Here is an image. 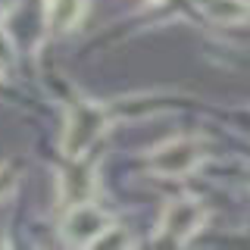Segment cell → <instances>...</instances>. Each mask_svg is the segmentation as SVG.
Masks as SVG:
<instances>
[{
	"mask_svg": "<svg viewBox=\"0 0 250 250\" xmlns=\"http://www.w3.org/2000/svg\"><path fill=\"white\" fill-rule=\"evenodd\" d=\"M106 128H109V113L104 104H97V100H75L66 113V125H62V138H60L62 156L66 160L88 156V150L104 138Z\"/></svg>",
	"mask_w": 250,
	"mask_h": 250,
	"instance_id": "cell-1",
	"label": "cell"
},
{
	"mask_svg": "<svg viewBox=\"0 0 250 250\" xmlns=\"http://www.w3.org/2000/svg\"><path fill=\"white\" fill-rule=\"evenodd\" d=\"M207 207L197 197H175L163 207L160 222H156V234H153V244L163 247H182L197 234L203 225H207Z\"/></svg>",
	"mask_w": 250,
	"mask_h": 250,
	"instance_id": "cell-2",
	"label": "cell"
},
{
	"mask_svg": "<svg viewBox=\"0 0 250 250\" xmlns=\"http://www.w3.org/2000/svg\"><path fill=\"white\" fill-rule=\"evenodd\" d=\"M207 160V144L197 135H178L169 138L163 144H156L150 156H147V166L150 172L163 178H178V175H191L200 163Z\"/></svg>",
	"mask_w": 250,
	"mask_h": 250,
	"instance_id": "cell-3",
	"label": "cell"
},
{
	"mask_svg": "<svg viewBox=\"0 0 250 250\" xmlns=\"http://www.w3.org/2000/svg\"><path fill=\"white\" fill-rule=\"evenodd\" d=\"M113 219L109 213H104L100 207L94 203H78V207H69L66 209V219H62V241L69 247H94V241L104 234Z\"/></svg>",
	"mask_w": 250,
	"mask_h": 250,
	"instance_id": "cell-4",
	"label": "cell"
},
{
	"mask_svg": "<svg viewBox=\"0 0 250 250\" xmlns=\"http://www.w3.org/2000/svg\"><path fill=\"white\" fill-rule=\"evenodd\" d=\"M60 207H78V203H88L97 194V166L88 163L84 156L69 160V166L60 172Z\"/></svg>",
	"mask_w": 250,
	"mask_h": 250,
	"instance_id": "cell-5",
	"label": "cell"
},
{
	"mask_svg": "<svg viewBox=\"0 0 250 250\" xmlns=\"http://www.w3.org/2000/svg\"><path fill=\"white\" fill-rule=\"evenodd\" d=\"M84 16V0H50L47 3V28L50 31H72Z\"/></svg>",
	"mask_w": 250,
	"mask_h": 250,
	"instance_id": "cell-6",
	"label": "cell"
},
{
	"mask_svg": "<svg viewBox=\"0 0 250 250\" xmlns=\"http://www.w3.org/2000/svg\"><path fill=\"white\" fill-rule=\"evenodd\" d=\"M203 13L209 22H219V25H238L250 16V6L244 0H203Z\"/></svg>",
	"mask_w": 250,
	"mask_h": 250,
	"instance_id": "cell-7",
	"label": "cell"
},
{
	"mask_svg": "<svg viewBox=\"0 0 250 250\" xmlns=\"http://www.w3.org/2000/svg\"><path fill=\"white\" fill-rule=\"evenodd\" d=\"M16 66V41L10 38L6 25H0V75H6Z\"/></svg>",
	"mask_w": 250,
	"mask_h": 250,
	"instance_id": "cell-8",
	"label": "cell"
},
{
	"mask_svg": "<svg viewBox=\"0 0 250 250\" xmlns=\"http://www.w3.org/2000/svg\"><path fill=\"white\" fill-rule=\"evenodd\" d=\"M131 244H135V241L125 234L122 225H109V229L94 241V247H131Z\"/></svg>",
	"mask_w": 250,
	"mask_h": 250,
	"instance_id": "cell-9",
	"label": "cell"
},
{
	"mask_svg": "<svg viewBox=\"0 0 250 250\" xmlns=\"http://www.w3.org/2000/svg\"><path fill=\"white\" fill-rule=\"evenodd\" d=\"M16 188V178H13V172L6 169V166H0V200L6 197V194H10Z\"/></svg>",
	"mask_w": 250,
	"mask_h": 250,
	"instance_id": "cell-10",
	"label": "cell"
},
{
	"mask_svg": "<svg viewBox=\"0 0 250 250\" xmlns=\"http://www.w3.org/2000/svg\"><path fill=\"white\" fill-rule=\"evenodd\" d=\"M244 3H247V6H250V0H244Z\"/></svg>",
	"mask_w": 250,
	"mask_h": 250,
	"instance_id": "cell-11",
	"label": "cell"
},
{
	"mask_svg": "<svg viewBox=\"0 0 250 250\" xmlns=\"http://www.w3.org/2000/svg\"><path fill=\"white\" fill-rule=\"evenodd\" d=\"M47 3H50V0H47Z\"/></svg>",
	"mask_w": 250,
	"mask_h": 250,
	"instance_id": "cell-12",
	"label": "cell"
}]
</instances>
